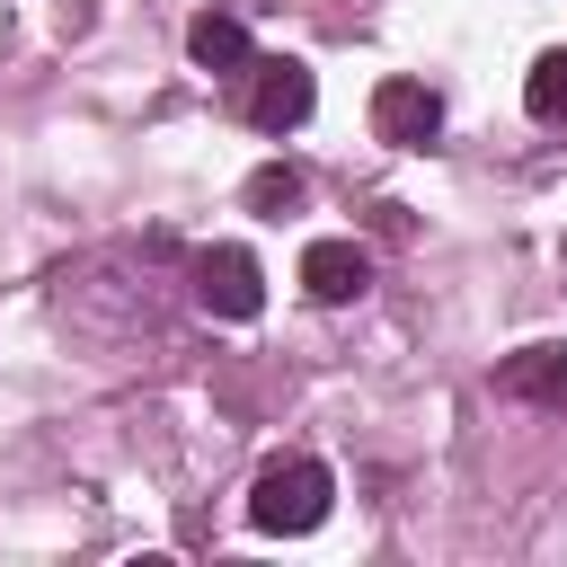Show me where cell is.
I'll return each instance as SVG.
<instances>
[{
    "instance_id": "cell-5",
    "label": "cell",
    "mask_w": 567,
    "mask_h": 567,
    "mask_svg": "<svg viewBox=\"0 0 567 567\" xmlns=\"http://www.w3.org/2000/svg\"><path fill=\"white\" fill-rule=\"evenodd\" d=\"M301 284H310V301H363L372 257H363L354 239H310V248H301Z\"/></svg>"
},
{
    "instance_id": "cell-4",
    "label": "cell",
    "mask_w": 567,
    "mask_h": 567,
    "mask_svg": "<svg viewBox=\"0 0 567 567\" xmlns=\"http://www.w3.org/2000/svg\"><path fill=\"white\" fill-rule=\"evenodd\" d=\"M195 301H204L213 319H257V310H266L257 257H248V248H204V257H195Z\"/></svg>"
},
{
    "instance_id": "cell-7",
    "label": "cell",
    "mask_w": 567,
    "mask_h": 567,
    "mask_svg": "<svg viewBox=\"0 0 567 567\" xmlns=\"http://www.w3.org/2000/svg\"><path fill=\"white\" fill-rule=\"evenodd\" d=\"M186 53H195L204 71H248V62H257V53H248V27L221 18V9H204V18L186 27Z\"/></svg>"
},
{
    "instance_id": "cell-9",
    "label": "cell",
    "mask_w": 567,
    "mask_h": 567,
    "mask_svg": "<svg viewBox=\"0 0 567 567\" xmlns=\"http://www.w3.org/2000/svg\"><path fill=\"white\" fill-rule=\"evenodd\" d=\"M292 204H301V177H292L284 159H266V168L248 177V213H266V221H284Z\"/></svg>"
},
{
    "instance_id": "cell-3",
    "label": "cell",
    "mask_w": 567,
    "mask_h": 567,
    "mask_svg": "<svg viewBox=\"0 0 567 567\" xmlns=\"http://www.w3.org/2000/svg\"><path fill=\"white\" fill-rule=\"evenodd\" d=\"M372 133H381L390 151H425V142L443 133V97H434L425 80H408V71H399V80H381V89H372Z\"/></svg>"
},
{
    "instance_id": "cell-2",
    "label": "cell",
    "mask_w": 567,
    "mask_h": 567,
    "mask_svg": "<svg viewBox=\"0 0 567 567\" xmlns=\"http://www.w3.org/2000/svg\"><path fill=\"white\" fill-rule=\"evenodd\" d=\"M310 106H319L310 62H292V53L248 62V124H257V133H292V124H310Z\"/></svg>"
},
{
    "instance_id": "cell-1",
    "label": "cell",
    "mask_w": 567,
    "mask_h": 567,
    "mask_svg": "<svg viewBox=\"0 0 567 567\" xmlns=\"http://www.w3.org/2000/svg\"><path fill=\"white\" fill-rule=\"evenodd\" d=\"M328 496H337L328 461L292 452V461H266V470H257V487H248V523L275 532V540H292V532H319V523H328Z\"/></svg>"
},
{
    "instance_id": "cell-6",
    "label": "cell",
    "mask_w": 567,
    "mask_h": 567,
    "mask_svg": "<svg viewBox=\"0 0 567 567\" xmlns=\"http://www.w3.org/2000/svg\"><path fill=\"white\" fill-rule=\"evenodd\" d=\"M496 390L505 399H532V408H567V346H523L496 363Z\"/></svg>"
},
{
    "instance_id": "cell-8",
    "label": "cell",
    "mask_w": 567,
    "mask_h": 567,
    "mask_svg": "<svg viewBox=\"0 0 567 567\" xmlns=\"http://www.w3.org/2000/svg\"><path fill=\"white\" fill-rule=\"evenodd\" d=\"M523 106H532L540 124H567V44L532 62V80H523Z\"/></svg>"
}]
</instances>
